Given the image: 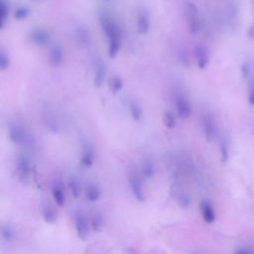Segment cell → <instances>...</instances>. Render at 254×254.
Segmentation results:
<instances>
[{
    "instance_id": "6da1fadb",
    "label": "cell",
    "mask_w": 254,
    "mask_h": 254,
    "mask_svg": "<svg viewBox=\"0 0 254 254\" xmlns=\"http://www.w3.org/2000/svg\"><path fill=\"white\" fill-rule=\"evenodd\" d=\"M99 25L107 39L108 46V56L110 58H115L119 53L122 43V35L120 27L114 18L105 11L99 13Z\"/></svg>"
},
{
    "instance_id": "7a4b0ae2",
    "label": "cell",
    "mask_w": 254,
    "mask_h": 254,
    "mask_svg": "<svg viewBox=\"0 0 254 254\" xmlns=\"http://www.w3.org/2000/svg\"><path fill=\"white\" fill-rule=\"evenodd\" d=\"M8 136L11 142L15 145H22L33 149L36 145L35 138L21 123L11 121L8 124Z\"/></svg>"
},
{
    "instance_id": "3957f363",
    "label": "cell",
    "mask_w": 254,
    "mask_h": 254,
    "mask_svg": "<svg viewBox=\"0 0 254 254\" xmlns=\"http://www.w3.org/2000/svg\"><path fill=\"white\" fill-rule=\"evenodd\" d=\"M185 17L188 26V30L190 34L196 35L201 29V19L197 6L192 1H187L185 3Z\"/></svg>"
},
{
    "instance_id": "277c9868",
    "label": "cell",
    "mask_w": 254,
    "mask_h": 254,
    "mask_svg": "<svg viewBox=\"0 0 254 254\" xmlns=\"http://www.w3.org/2000/svg\"><path fill=\"white\" fill-rule=\"evenodd\" d=\"M73 223H74V228L77 234V237L80 240H86L89 236V229H90V222L88 221L87 217L85 214L77 210L74 215H73Z\"/></svg>"
},
{
    "instance_id": "5b68a950",
    "label": "cell",
    "mask_w": 254,
    "mask_h": 254,
    "mask_svg": "<svg viewBox=\"0 0 254 254\" xmlns=\"http://www.w3.org/2000/svg\"><path fill=\"white\" fill-rule=\"evenodd\" d=\"M16 173L20 181L26 182L32 175V163L28 156L22 154L16 160Z\"/></svg>"
},
{
    "instance_id": "8992f818",
    "label": "cell",
    "mask_w": 254,
    "mask_h": 254,
    "mask_svg": "<svg viewBox=\"0 0 254 254\" xmlns=\"http://www.w3.org/2000/svg\"><path fill=\"white\" fill-rule=\"evenodd\" d=\"M128 183H129V188L131 190L132 195L134 198L140 202H143L146 198L144 188L142 186V182L140 177L136 172H131L128 177Z\"/></svg>"
},
{
    "instance_id": "52a82bcc",
    "label": "cell",
    "mask_w": 254,
    "mask_h": 254,
    "mask_svg": "<svg viewBox=\"0 0 254 254\" xmlns=\"http://www.w3.org/2000/svg\"><path fill=\"white\" fill-rule=\"evenodd\" d=\"M175 105L178 115L182 119H187L191 115L192 107L190 100L182 93H177L175 95Z\"/></svg>"
},
{
    "instance_id": "ba28073f",
    "label": "cell",
    "mask_w": 254,
    "mask_h": 254,
    "mask_svg": "<svg viewBox=\"0 0 254 254\" xmlns=\"http://www.w3.org/2000/svg\"><path fill=\"white\" fill-rule=\"evenodd\" d=\"M93 84L96 86V87H100L105 78H106V75H107V65H106V63L100 59V58H97L95 61H94V64H93Z\"/></svg>"
},
{
    "instance_id": "9c48e42d",
    "label": "cell",
    "mask_w": 254,
    "mask_h": 254,
    "mask_svg": "<svg viewBox=\"0 0 254 254\" xmlns=\"http://www.w3.org/2000/svg\"><path fill=\"white\" fill-rule=\"evenodd\" d=\"M136 26H137V31L141 35L148 34L150 31L151 27V20H150V15L148 11L141 7L137 11L136 15Z\"/></svg>"
},
{
    "instance_id": "30bf717a",
    "label": "cell",
    "mask_w": 254,
    "mask_h": 254,
    "mask_svg": "<svg viewBox=\"0 0 254 254\" xmlns=\"http://www.w3.org/2000/svg\"><path fill=\"white\" fill-rule=\"evenodd\" d=\"M30 40L34 45L43 47L51 41V34L44 28H36L30 33Z\"/></svg>"
},
{
    "instance_id": "8fae6325",
    "label": "cell",
    "mask_w": 254,
    "mask_h": 254,
    "mask_svg": "<svg viewBox=\"0 0 254 254\" xmlns=\"http://www.w3.org/2000/svg\"><path fill=\"white\" fill-rule=\"evenodd\" d=\"M202 129H203V133L205 136V139L209 142L213 141L216 137V133H217V129H216V125L215 122L212 118L211 115L209 114H205L202 118Z\"/></svg>"
},
{
    "instance_id": "7c38bea8",
    "label": "cell",
    "mask_w": 254,
    "mask_h": 254,
    "mask_svg": "<svg viewBox=\"0 0 254 254\" xmlns=\"http://www.w3.org/2000/svg\"><path fill=\"white\" fill-rule=\"evenodd\" d=\"M193 57L199 68H204L209 61V56L206 48L202 45H195L193 48Z\"/></svg>"
},
{
    "instance_id": "4fadbf2b",
    "label": "cell",
    "mask_w": 254,
    "mask_h": 254,
    "mask_svg": "<svg viewBox=\"0 0 254 254\" xmlns=\"http://www.w3.org/2000/svg\"><path fill=\"white\" fill-rule=\"evenodd\" d=\"M94 161H95L94 149H93V147L90 144L85 143L82 146V149H81L80 163H81L82 166L88 168V167H91L93 165Z\"/></svg>"
},
{
    "instance_id": "5bb4252c",
    "label": "cell",
    "mask_w": 254,
    "mask_h": 254,
    "mask_svg": "<svg viewBox=\"0 0 254 254\" xmlns=\"http://www.w3.org/2000/svg\"><path fill=\"white\" fill-rule=\"evenodd\" d=\"M64 59V52L60 45H54L49 52V62L53 66H59L62 64Z\"/></svg>"
},
{
    "instance_id": "9a60e30c",
    "label": "cell",
    "mask_w": 254,
    "mask_h": 254,
    "mask_svg": "<svg viewBox=\"0 0 254 254\" xmlns=\"http://www.w3.org/2000/svg\"><path fill=\"white\" fill-rule=\"evenodd\" d=\"M52 196L55 200V202L59 206H64L65 203V193H64V188L60 182H55L51 189Z\"/></svg>"
},
{
    "instance_id": "2e32d148",
    "label": "cell",
    "mask_w": 254,
    "mask_h": 254,
    "mask_svg": "<svg viewBox=\"0 0 254 254\" xmlns=\"http://www.w3.org/2000/svg\"><path fill=\"white\" fill-rule=\"evenodd\" d=\"M74 37H75V40L77 41V43L83 47L88 46L91 42V37H90V33H89L88 29H86V27L81 26V25H78L75 27Z\"/></svg>"
},
{
    "instance_id": "e0dca14e",
    "label": "cell",
    "mask_w": 254,
    "mask_h": 254,
    "mask_svg": "<svg viewBox=\"0 0 254 254\" xmlns=\"http://www.w3.org/2000/svg\"><path fill=\"white\" fill-rule=\"evenodd\" d=\"M43 122H44L46 128L49 129L51 132H54V133L59 132L60 123H59L57 117L53 113L46 111L43 116Z\"/></svg>"
},
{
    "instance_id": "ac0fdd59",
    "label": "cell",
    "mask_w": 254,
    "mask_h": 254,
    "mask_svg": "<svg viewBox=\"0 0 254 254\" xmlns=\"http://www.w3.org/2000/svg\"><path fill=\"white\" fill-rule=\"evenodd\" d=\"M200 211L202 218L206 223H212L215 220V212L212 208V205L208 201H201Z\"/></svg>"
},
{
    "instance_id": "d6986e66",
    "label": "cell",
    "mask_w": 254,
    "mask_h": 254,
    "mask_svg": "<svg viewBox=\"0 0 254 254\" xmlns=\"http://www.w3.org/2000/svg\"><path fill=\"white\" fill-rule=\"evenodd\" d=\"M90 226L91 229L95 232H100L104 226V219L101 212L97 210H93L90 215Z\"/></svg>"
},
{
    "instance_id": "ffe728a7",
    "label": "cell",
    "mask_w": 254,
    "mask_h": 254,
    "mask_svg": "<svg viewBox=\"0 0 254 254\" xmlns=\"http://www.w3.org/2000/svg\"><path fill=\"white\" fill-rule=\"evenodd\" d=\"M100 195H101V191L99 187L96 184L90 183L85 187V196L88 201L95 202L99 199Z\"/></svg>"
},
{
    "instance_id": "44dd1931",
    "label": "cell",
    "mask_w": 254,
    "mask_h": 254,
    "mask_svg": "<svg viewBox=\"0 0 254 254\" xmlns=\"http://www.w3.org/2000/svg\"><path fill=\"white\" fill-rule=\"evenodd\" d=\"M128 108L130 115L134 121H140L143 117V109L141 105L134 99H129L128 100Z\"/></svg>"
},
{
    "instance_id": "7402d4cb",
    "label": "cell",
    "mask_w": 254,
    "mask_h": 254,
    "mask_svg": "<svg viewBox=\"0 0 254 254\" xmlns=\"http://www.w3.org/2000/svg\"><path fill=\"white\" fill-rule=\"evenodd\" d=\"M140 166H141L140 167L141 173L146 179H152L154 177L156 169H155L154 163L150 159H147V158L142 159Z\"/></svg>"
},
{
    "instance_id": "603a6c76",
    "label": "cell",
    "mask_w": 254,
    "mask_h": 254,
    "mask_svg": "<svg viewBox=\"0 0 254 254\" xmlns=\"http://www.w3.org/2000/svg\"><path fill=\"white\" fill-rule=\"evenodd\" d=\"M42 215L47 223H55L57 221V211L50 203H45L43 205Z\"/></svg>"
},
{
    "instance_id": "cb8c5ba5",
    "label": "cell",
    "mask_w": 254,
    "mask_h": 254,
    "mask_svg": "<svg viewBox=\"0 0 254 254\" xmlns=\"http://www.w3.org/2000/svg\"><path fill=\"white\" fill-rule=\"evenodd\" d=\"M68 188H69V190H70L71 194L73 195V197L77 198L81 191V186H80L79 180L76 177L71 176L68 179Z\"/></svg>"
},
{
    "instance_id": "d4e9b609",
    "label": "cell",
    "mask_w": 254,
    "mask_h": 254,
    "mask_svg": "<svg viewBox=\"0 0 254 254\" xmlns=\"http://www.w3.org/2000/svg\"><path fill=\"white\" fill-rule=\"evenodd\" d=\"M9 2L8 0H0V26L3 28L6 25L9 16Z\"/></svg>"
},
{
    "instance_id": "484cf974",
    "label": "cell",
    "mask_w": 254,
    "mask_h": 254,
    "mask_svg": "<svg viewBox=\"0 0 254 254\" xmlns=\"http://www.w3.org/2000/svg\"><path fill=\"white\" fill-rule=\"evenodd\" d=\"M163 123L168 129H174L177 126V119L175 114L170 110H166L163 113Z\"/></svg>"
},
{
    "instance_id": "4316f807",
    "label": "cell",
    "mask_w": 254,
    "mask_h": 254,
    "mask_svg": "<svg viewBox=\"0 0 254 254\" xmlns=\"http://www.w3.org/2000/svg\"><path fill=\"white\" fill-rule=\"evenodd\" d=\"M1 237L5 242H11L15 237V230L10 224H4L1 227Z\"/></svg>"
},
{
    "instance_id": "83f0119b",
    "label": "cell",
    "mask_w": 254,
    "mask_h": 254,
    "mask_svg": "<svg viewBox=\"0 0 254 254\" xmlns=\"http://www.w3.org/2000/svg\"><path fill=\"white\" fill-rule=\"evenodd\" d=\"M176 200L178 204L183 208H188L191 203L190 197L186 191H179L176 195Z\"/></svg>"
},
{
    "instance_id": "f1b7e54d",
    "label": "cell",
    "mask_w": 254,
    "mask_h": 254,
    "mask_svg": "<svg viewBox=\"0 0 254 254\" xmlns=\"http://www.w3.org/2000/svg\"><path fill=\"white\" fill-rule=\"evenodd\" d=\"M29 15H30V9L27 6H19L14 11V17L18 21L27 19Z\"/></svg>"
},
{
    "instance_id": "f546056e",
    "label": "cell",
    "mask_w": 254,
    "mask_h": 254,
    "mask_svg": "<svg viewBox=\"0 0 254 254\" xmlns=\"http://www.w3.org/2000/svg\"><path fill=\"white\" fill-rule=\"evenodd\" d=\"M10 64H11V60H10L8 53L4 49H1V51H0V69L3 71L6 70L10 66Z\"/></svg>"
},
{
    "instance_id": "4dcf8cb0",
    "label": "cell",
    "mask_w": 254,
    "mask_h": 254,
    "mask_svg": "<svg viewBox=\"0 0 254 254\" xmlns=\"http://www.w3.org/2000/svg\"><path fill=\"white\" fill-rule=\"evenodd\" d=\"M123 87V80L119 75H115L110 80V88L113 92H119Z\"/></svg>"
},
{
    "instance_id": "1f68e13d",
    "label": "cell",
    "mask_w": 254,
    "mask_h": 254,
    "mask_svg": "<svg viewBox=\"0 0 254 254\" xmlns=\"http://www.w3.org/2000/svg\"><path fill=\"white\" fill-rule=\"evenodd\" d=\"M220 156H221V160L222 162H225L228 158V151H227V145L226 142L222 141L220 144Z\"/></svg>"
},
{
    "instance_id": "d6a6232c",
    "label": "cell",
    "mask_w": 254,
    "mask_h": 254,
    "mask_svg": "<svg viewBox=\"0 0 254 254\" xmlns=\"http://www.w3.org/2000/svg\"><path fill=\"white\" fill-rule=\"evenodd\" d=\"M250 100H251V102L254 104V91H252V92H251V95H250Z\"/></svg>"
},
{
    "instance_id": "836d02e7",
    "label": "cell",
    "mask_w": 254,
    "mask_h": 254,
    "mask_svg": "<svg viewBox=\"0 0 254 254\" xmlns=\"http://www.w3.org/2000/svg\"><path fill=\"white\" fill-rule=\"evenodd\" d=\"M104 1H106V2H109V1H111V0H104Z\"/></svg>"
}]
</instances>
